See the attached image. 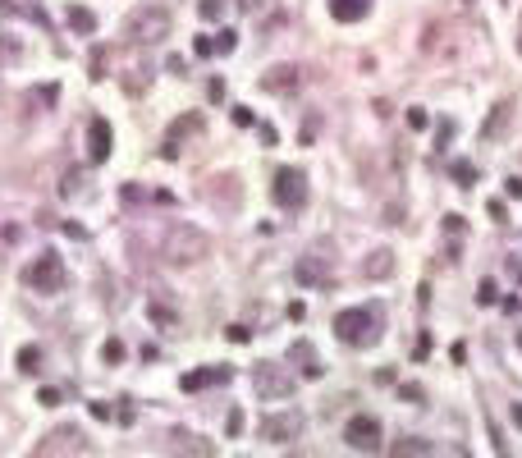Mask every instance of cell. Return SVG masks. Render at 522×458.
I'll return each instance as SVG.
<instances>
[{
    "label": "cell",
    "instance_id": "obj_19",
    "mask_svg": "<svg viewBox=\"0 0 522 458\" xmlns=\"http://www.w3.org/2000/svg\"><path fill=\"white\" fill-rule=\"evenodd\" d=\"M64 18H69V28H74V33H83V37L96 33V14L87 5H69V9H64Z\"/></svg>",
    "mask_w": 522,
    "mask_h": 458
},
{
    "label": "cell",
    "instance_id": "obj_7",
    "mask_svg": "<svg viewBox=\"0 0 522 458\" xmlns=\"http://www.w3.org/2000/svg\"><path fill=\"white\" fill-rule=\"evenodd\" d=\"M344 440L353 445V450H362V454H376V450H381V440H385V431H381V422H376V417L357 413V417H348Z\"/></svg>",
    "mask_w": 522,
    "mask_h": 458
},
{
    "label": "cell",
    "instance_id": "obj_18",
    "mask_svg": "<svg viewBox=\"0 0 522 458\" xmlns=\"http://www.w3.org/2000/svg\"><path fill=\"white\" fill-rule=\"evenodd\" d=\"M509 120H514V101H499L495 110H490V120L481 124V138H486V142H490V138H499V133L509 129Z\"/></svg>",
    "mask_w": 522,
    "mask_h": 458
},
{
    "label": "cell",
    "instance_id": "obj_32",
    "mask_svg": "<svg viewBox=\"0 0 522 458\" xmlns=\"http://www.w3.org/2000/svg\"><path fill=\"white\" fill-rule=\"evenodd\" d=\"M486 211H490V220H499V225H509V207H504V202H495V197H490V202H486Z\"/></svg>",
    "mask_w": 522,
    "mask_h": 458
},
{
    "label": "cell",
    "instance_id": "obj_44",
    "mask_svg": "<svg viewBox=\"0 0 522 458\" xmlns=\"http://www.w3.org/2000/svg\"><path fill=\"white\" fill-rule=\"evenodd\" d=\"M514 422H518V426H522V403H514Z\"/></svg>",
    "mask_w": 522,
    "mask_h": 458
},
{
    "label": "cell",
    "instance_id": "obj_15",
    "mask_svg": "<svg viewBox=\"0 0 522 458\" xmlns=\"http://www.w3.org/2000/svg\"><path fill=\"white\" fill-rule=\"evenodd\" d=\"M229 381V367H202V372H188L183 376V389H188V394H197V389H211V385H225Z\"/></svg>",
    "mask_w": 522,
    "mask_h": 458
},
{
    "label": "cell",
    "instance_id": "obj_3",
    "mask_svg": "<svg viewBox=\"0 0 522 458\" xmlns=\"http://www.w3.org/2000/svg\"><path fill=\"white\" fill-rule=\"evenodd\" d=\"M124 33H129L138 46L166 42V37H170V14H166L161 5H138L129 18H124Z\"/></svg>",
    "mask_w": 522,
    "mask_h": 458
},
{
    "label": "cell",
    "instance_id": "obj_23",
    "mask_svg": "<svg viewBox=\"0 0 522 458\" xmlns=\"http://www.w3.org/2000/svg\"><path fill=\"white\" fill-rule=\"evenodd\" d=\"M18 55H23V42H14V33H0V60L14 64Z\"/></svg>",
    "mask_w": 522,
    "mask_h": 458
},
{
    "label": "cell",
    "instance_id": "obj_41",
    "mask_svg": "<svg viewBox=\"0 0 522 458\" xmlns=\"http://www.w3.org/2000/svg\"><path fill=\"white\" fill-rule=\"evenodd\" d=\"M316 129H321V124H316V120H307V124H303V142H307V147H312V138H316Z\"/></svg>",
    "mask_w": 522,
    "mask_h": 458
},
{
    "label": "cell",
    "instance_id": "obj_31",
    "mask_svg": "<svg viewBox=\"0 0 522 458\" xmlns=\"http://www.w3.org/2000/svg\"><path fill=\"white\" fill-rule=\"evenodd\" d=\"M101 353H105V362H124V344H120V339H105Z\"/></svg>",
    "mask_w": 522,
    "mask_h": 458
},
{
    "label": "cell",
    "instance_id": "obj_9",
    "mask_svg": "<svg viewBox=\"0 0 522 458\" xmlns=\"http://www.w3.org/2000/svg\"><path fill=\"white\" fill-rule=\"evenodd\" d=\"M303 87V69L298 64H275V69H266V78H261V92L270 96H289Z\"/></svg>",
    "mask_w": 522,
    "mask_h": 458
},
{
    "label": "cell",
    "instance_id": "obj_25",
    "mask_svg": "<svg viewBox=\"0 0 522 458\" xmlns=\"http://www.w3.org/2000/svg\"><path fill=\"white\" fill-rule=\"evenodd\" d=\"M238 46V33L234 28H225V33H216V55H229Z\"/></svg>",
    "mask_w": 522,
    "mask_h": 458
},
{
    "label": "cell",
    "instance_id": "obj_42",
    "mask_svg": "<svg viewBox=\"0 0 522 458\" xmlns=\"http://www.w3.org/2000/svg\"><path fill=\"white\" fill-rule=\"evenodd\" d=\"M509 197L522 202V174H514V179H509Z\"/></svg>",
    "mask_w": 522,
    "mask_h": 458
},
{
    "label": "cell",
    "instance_id": "obj_4",
    "mask_svg": "<svg viewBox=\"0 0 522 458\" xmlns=\"http://www.w3.org/2000/svg\"><path fill=\"white\" fill-rule=\"evenodd\" d=\"M270 202L284 211H298L307 202V179L303 170H294V165H284V170H275V179H270Z\"/></svg>",
    "mask_w": 522,
    "mask_h": 458
},
{
    "label": "cell",
    "instance_id": "obj_40",
    "mask_svg": "<svg viewBox=\"0 0 522 458\" xmlns=\"http://www.w3.org/2000/svg\"><path fill=\"white\" fill-rule=\"evenodd\" d=\"M207 96H211V101H220V96H225V83H220V78H211V87H207Z\"/></svg>",
    "mask_w": 522,
    "mask_h": 458
},
{
    "label": "cell",
    "instance_id": "obj_8",
    "mask_svg": "<svg viewBox=\"0 0 522 458\" xmlns=\"http://www.w3.org/2000/svg\"><path fill=\"white\" fill-rule=\"evenodd\" d=\"M253 381H257V394L261 399H289V394H294V376H284L279 367H270V362L257 367Z\"/></svg>",
    "mask_w": 522,
    "mask_h": 458
},
{
    "label": "cell",
    "instance_id": "obj_2",
    "mask_svg": "<svg viewBox=\"0 0 522 458\" xmlns=\"http://www.w3.org/2000/svg\"><path fill=\"white\" fill-rule=\"evenodd\" d=\"M381 307H348L335 316V335L344 339L348 348H371L381 339Z\"/></svg>",
    "mask_w": 522,
    "mask_h": 458
},
{
    "label": "cell",
    "instance_id": "obj_5",
    "mask_svg": "<svg viewBox=\"0 0 522 458\" xmlns=\"http://www.w3.org/2000/svg\"><path fill=\"white\" fill-rule=\"evenodd\" d=\"M23 285L37 289V294H55V289H64V266H60V257H55V252H42L33 266H23Z\"/></svg>",
    "mask_w": 522,
    "mask_h": 458
},
{
    "label": "cell",
    "instance_id": "obj_35",
    "mask_svg": "<svg viewBox=\"0 0 522 458\" xmlns=\"http://www.w3.org/2000/svg\"><path fill=\"white\" fill-rule=\"evenodd\" d=\"M151 321H156V326H174V311L161 307V303H151Z\"/></svg>",
    "mask_w": 522,
    "mask_h": 458
},
{
    "label": "cell",
    "instance_id": "obj_6",
    "mask_svg": "<svg viewBox=\"0 0 522 458\" xmlns=\"http://www.w3.org/2000/svg\"><path fill=\"white\" fill-rule=\"evenodd\" d=\"M303 426H307V417L298 413V408H284V413H266V417H261V440L289 445V440H298V435H303Z\"/></svg>",
    "mask_w": 522,
    "mask_h": 458
},
{
    "label": "cell",
    "instance_id": "obj_34",
    "mask_svg": "<svg viewBox=\"0 0 522 458\" xmlns=\"http://www.w3.org/2000/svg\"><path fill=\"white\" fill-rule=\"evenodd\" d=\"M399 399H408V403H427V394H422V385H399Z\"/></svg>",
    "mask_w": 522,
    "mask_h": 458
},
{
    "label": "cell",
    "instance_id": "obj_21",
    "mask_svg": "<svg viewBox=\"0 0 522 458\" xmlns=\"http://www.w3.org/2000/svg\"><path fill=\"white\" fill-rule=\"evenodd\" d=\"M37 367H42V348H37V344H23V348H18V372L33 376Z\"/></svg>",
    "mask_w": 522,
    "mask_h": 458
},
{
    "label": "cell",
    "instance_id": "obj_46",
    "mask_svg": "<svg viewBox=\"0 0 522 458\" xmlns=\"http://www.w3.org/2000/svg\"><path fill=\"white\" fill-rule=\"evenodd\" d=\"M518 55H522V42H518Z\"/></svg>",
    "mask_w": 522,
    "mask_h": 458
},
{
    "label": "cell",
    "instance_id": "obj_43",
    "mask_svg": "<svg viewBox=\"0 0 522 458\" xmlns=\"http://www.w3.org/2000/svg\"><path fill=\"white\" fill-rule=\"evenodd\" d=\"M238 9H243V14H257V9H261V0H238Z\"/></svg>",
    "mask_w": 522,
    "mask_h": 458
},
{
    "label": "cell",
    "instance_id": "obj_37",
    "mask_svg": "<svg viewBox=\"0 0 522 458\" xmlns=\"http://www.w3.org/2000/svg\"><path fill=\"white\" fill-rule=\"evenodd\" d=\"M225 339H229V344H248V339H253V330H243V326H229V330H225Z\"/></svg>",
    "mask_w": 522,
    "mask_h": 458
},
{
    "label": "cell",
    "instance_id": "obj_17",
    "mask_svg": "<svg viewBox=\"0 0 522 458\" xmlns=\"http://www.w3.org/2000/svg\"><path fill=\"white\" fill-rule=\"evenodd\" d=\"M362 275H366V280H390V275H394V252H390V248H376L371 257L362 261Z\"/></svg>",
    "mask_w": 522,
    "mask_h": 458
},
{
    "label": "cell",
    "instance_id": "obj_24",
    "mask_svg": "<svg viewBox=\"0 0 522 458\" xmlns=\"http://www.w3.org/2000/svg\"><path fill=\"white\" fill-rule=\"evenodd\" d=\"M60 193H64V197H83V170H69V174H64Z\"/></svg>",
    "mask_w": 522,
    "mask_h": 458
},
{
    "label": "cell",
    "instance_id": "obj_33",
    "mask_svg": "<svg viewBox=\"0 0 522 458\" xmlns=\"http://www.w3.org/2000/svg\"><path fill=\"white\" fill-rule=\"evenodd\" d=\"M431 348H435V344H431V335H422L417 344H412V357H417V362H427V357H431Z\"/></svg>",
    "mask_w": 522,
    "mask_h": 458
},
{
    "label": "cell",
    "instance_id": "obj_38",
    "mask_svg": "<svg viewBox=\"0 0 522 458\" xmlns=\"http://www.w3.org/2000/svg\"><path fill=\"white\" fill-rule=\"evenodd\" d=\"M225 431H229V435H243V413H238V408H234V413H229Z\"/></svg>",
    "mask_w": 522,
    "mask_h": 458
},
{
    "label": "cell",
    "instance_id": "obj_45",
    "mask_svg": "<svg viewBox=\"0 0 522 458\" xmlns=\"http://www.w3.org/2000/svg\"><path fill=\"white\" fill-rule=\"evenodd\" d=\"M518 348H522V330H518Z\"/></svg>",
    "mask_w": 522,
    "mask_h": 458
},
{
    "label": "cell",
    "instance_id": "obj_1",
    "mask_svg": "<svg viewBox=\"0 0 522 458\" xmlns=\"http://www.w3.org/2000/svg\"><path fill=\"white\" fill-rule=\"evenodd\" d=\"M161 257H166L170 266H192V261L211 257V239L197 225H188V220H174V225H166V234H161Z\"/></svg>",
    "mask_w": 522,
    "mask_h": 458
},
{
    "label": "cell",
    "instance_id": "obj_36",
    "mask_svg": "<svg viewBox=\"0 0 522 458\" xmlns=\"http://www.w3.org/2000/svg\"><path fill=\"white\" fill-rule=\"evenodd\" d=\"M192 51H197L202 60H207V55H216V37H197V42H192Z\"/></svg>",
    "mask_w": 522,
    "mask_h": 458
},
{
    "label": "cell",
    "instance_id": "obj_13",
    "mask_svg": "<svg viewBox=\"0 0 522 458\" xmlns=\"http://www.w3.org/2000/svg\"><path fill=\"white\" fill-rule=\"evenodd\" d=\"M166 445H170V450L179 454V458H216V450H211L207 440H197V435H192V431H183V426H174Z\"/></svg>",
    "mask_w": 522,
    "mask_h": 458
},
{
    "label": "cell",
    "instance_id": "obj_11",
    "mask_svg": "<svg viewBox=\"0 0 522 458\" xmlns=\"http://www.w3.org/2000/svg\"><path fill=\"white\" fill-rule=\"evenodd\" d=\"M87 151H92V165L110 161V151H115V133H110V124H105L101 115L87 124Z\"/></svg>",
    "mask_w": 522,
    "mask_h": 458
},
{
    "label": "cell",
    "instance_id": "obj_29",
    "mask_svg": "<svg viewBox=\"0 0 522 458\" xmlns=\"http://www.w3.org/2000/svg\"><path fill=\"white\" fill-rule=\"evenodd\" d=\"M60 389H55V385H42V389H37V403H46V408H55V403H60Z\"/></svg>",
    "mask_w": 522,
    "mask_h": 458
},
{
    "label": "cell",
    "instance_id": "obj_14",
    "mask_svg": "<svg viewBox=\"0 0 522 458\" xmlns=\"http://www.w3.org/2000/svg\"><path fill=\"white\" fill-rule=\"evenodd\" d=\"M289 362H298V372H303L307 381L321 376V357H316V348L307 344V339H294V344H289Z\"/></svg>",
    "mask_w": 522,
    "mask_h": 458
},
{
    "label": "cell",
    "instance_id": "obj_22",
    "mask_svg": "<svg viewBox=\"0 0 522 458\" xmlns=\"http://www.w3.org/2000/svg\"><path fill=\"white\" fill-rule=\"evenodd\" d=\"M197 14H202V23H220L225 18V0H197Z\"/></svg>",
    "mask_w": 522,
    "mask_h": 458
},
{
    "label": "cell",
    "instance_id": "obj_16",
    "mask_svg": "<svg viewBox=\"0 0 522 458\" xmlns=\"http://www.w3.org/2000/svg\"><path fill=\"white\" fill-rule=\"evenodd\" d=\"M371 14V0H330V18L340 23H362Z\"/></svg>",
    "mask_w": 522,
    "mask_h": 458
},
{
    "label": "cell",
    "instance_id": "obj_30",
    "mask_svg": "<svg viewBox=\"0 0 522 458\" xmlns=\"http://www.w3.org/2000/svg\"><path fill=\"white\" fill-rule=\"evenodd\" d=\"M408 124H412V129L422 133V129H431V115L422 110V105H412V110H408Z\"/></svg>",
    "mask_w": 522,
    "mask_h": 458
},
{
    "label": "cell",
    "instance_id": "obj_28",
    "mask_svg": "<svg viewBox=\"0 0 522 458\" xmlns=\"http://www.w3.org/2000/svg\"><path fill=\"white\" fill-rule=\"evenodd\" d=\"M453 179H458V183H477V165H472V161H458V165H453Z\"/></svg>",
    "mask_w": 522,
    "mask_h": 458
},
{
    "label": "cell",
    "instance_id": "obj_20",
    "mask_svg": "<svg viewBox=\"0 0 522 458\" xmlns=\"http://www.w3.org/2000/svg\"><path fill=\"white\" fill-rule=\"evenodd\" d=\"M390 458H431V445L427 440H417V435H403L399 445H394V454Z\"/></svg>",
    "mask_w": 522,
    "mask_h": 458
},
{
    "label": "cell",
    "instance_id": "obj_27",
    "mask_svg": "<svg viewBox=\"0 0 522 458\" xmlns=\"http://www.w3.org/2000/svg\"><path fill=\"white\" fill-rule=\"evenodd\" d=\"M229 120H234L238 129H253V124H257V115L248 110V105H234V110H229Z\"/></svg>",
    "mask_w": 522,
    "mask_h": 458
},
{
    "label": "cell",
    "instance_id": "obj_26",
    "mask_svg": "<svg viewBox=\"0 0 522 458\" xmlns=\"http://www.w3.org/2000/svg\"><path fill=\"white\" fill-rule=\"evenodd\" d=\"M495 298H499L495 280H481V285H477V303H481V307H490V303H495Z\"/></svg>",
    "mask_w": 522,
    "mask_h": 458
},
{
    "label": "cell",
    "instance_id": "obj_12",
    "mask_svg": "<svg viewBox=\"0 0 522 458\" xmlns=\"http://www.w3.org/2000/svg\"><path fill=\"white\" fill-rule=\"evenodd\" d=\"M298 285H316V289H330L335 285V275H330V266H325V257H316V252H307L303 261H298Z\"/></svg>",
    "mask_w": 522,
    "mask_h": 458
},
{
    "label": "cell",
    "instance_id": "obj_10",
    "mask_svg": "<svg viewBox=\"0 0 522 458\" xmlns=\"http://www.w3.org/2000/svg\"><path fill=\"white\" fill-rule=\"evenodd\" d=\"M202 129V110H188V115H179V120L166 129V142H161V156L166 161H174L179 156V138H188V133H197Z\"/></svg>",
    "mask_w": 522,
    "mask_h": 458
},
{
    "label": "cell",
    "instance_id": "obj_39",
    "mask_svg": "<svg viewBox=\"0 0 522 458\" xmlns=\"http://www.w3.org/2000/svg\"><path fill=\"white\" fill-rule=\"evenodd\" d=\"M33 96H37V101H60V87H37Z\"/></svg>",
    "mask_w": 522,
    "mask_h": 458
}]
</instances>
